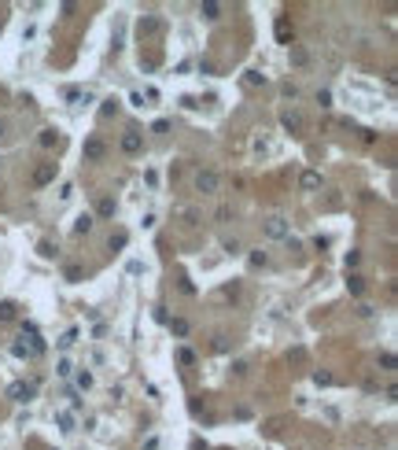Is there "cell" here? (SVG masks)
I'll return each instance as SVG.
<instances>
[{
    "instance_id": "cell-1",
    "label": "cell",
    "mask_w": 398,
    "mask_h": 450,
    "mask_svg": "<svg viewBox=\"0 0 398 450\" xmlns=\"http://www.w3.org/2000/svg\"><path fill=\"white\" fill-rule=\"evenodd\" d=\"M217 185H221V177H217L214 170H199V174H196V189L203 192V196H214Z\"/></svg>"
},
{
    "instance_id": "cell-2",
    "label": "cell",
    "mask_w": 398,
    "mask_h": 450,
    "mask_svg": "<svg viewBox=\"0 0 398 450\" xmlns=\"http://www.w3.org/2000/svg\"><path fill=\"white\" fill-rule=\"evenodd\" d=\"M81 155H85V163H100V159L107 155V144H103L100 137H89V140H85V148H81Z\"/></svg>"
},
{
    "instance_id": "cell-3",
    "label": "cell",
    "mask_w": 398,
    "mask_h": 450,
    "mask_svg": "<svg viewBox=\"0 0 398 450\" xmlns=\"http://www.w3.org/2000/svg\"><path fill=\"white\" fill-rule=\"evenodd\" d=\"M33 395H37V388H33V384H22V380H15L11 388H7V399H11V402H30Z\"/></svg>"
},
{
    "instance_id": "cell-4",
    "label": "cell",
    "mask_w": 398,
    "mask_h": 450,
    "mask_svg": "<svg viewBox=\"0 0 398 450\" xmlns=\"http://www.w3.org/2000/svg\"><path fill=\"white\" fill-rule=\"evenodd\" d=\"M265 236H273V240H288V222H284L280 214L265 218Z\"/></svg>"
},
{
    "instance_id": "cell-5",
    "label": "cell",
    "mask_w": 398,
    "mask_h": 450,
    "mask_svg": "<svg viewBox=\"0 0 398 450\" xmlns=\"http://www.w3.org/2000/svg\"><path fill=\"white\" fill-rule=\"evenodd\" d=\"M140 148H144V137H140L137 129H126V133H122V152H126V155H137Z\"/></svg>"
},
{
    "instance_id": "cell-6",
    "label": "cell",
    "mask_w": 398,
    "mask_h": 450,
    "mask_svg": "<svg viewBox=\"0 0 398 450\" xmlns=\"http://www.w3.org/2000/svg\"><path fill=\"white\" fill-rule=\"evenodd\" d=\"M299 185H302V192H317L321 185H325V177H321L317 170H302L299 174Z\"/></svg>"
},
{
    "instance_id": "cell-7",
    "label": "cell",
    "mask_w": 398,
    "mask_h": 450,
    "mask_svg": "<svg viewBox=\"0 0 398 450\" xmlns=\"http://www.w3.org/2000/svg\"><path fill=\"white\" fill-rule=\"evenodd\" d=\"M55 181V163H41L33 170V185H52Z\"/></svg>"
},
{
    "instance_id": "cell-8",
    "label": "cell",
    "mask_w": 398,
    "mask_h": 450,
    "mask_svg": "<svg viewBox=\"0 0 398 450\" xmlns=\"http://www.w3.org/2000/svg\"><path fill=\"white\" fill-rule=\"evenodd\" d=\"M137 30H140V37H148V33H159V30H163V22H159L155 15H144V18L137 22Z\"/></svg>"
},
{
    "instance_id": "cell-9",
    "label": "cell",
    "mask_w": 398,
    "mask_h": 450,
    "mask_svg": "<svg viewBox=\"0 0 398 450\" xmlns=\"http://www.w3.org/2000/svg\"><path fill=\"white\" fill-rule=\"evenodd\" d=\"M166 325H170V332H174V336H177V340H185V336H188V332H192V325H188V321H185V317H174V321H166Z\"/></svg>"
},
{
    "instance_id": "cell-10",
    "label": "cell",
    "mask_w": 398,
    "mask_h": 450,
    "mask_svg": "<svg viewBox=\"0 0 398 450\" xmlns=\"http://www.w3.org/2000/svg\"><path fill=\"white\" fill-rule=\"evenodd\" d=\"M280 122H284V129H291V133H295V129H302V115H299V111H284Z\"/></svg>"
},
{
    "instance_id": "cell-11",
    "label": "cell",
    "mask_w": 398,
    "mask_h": 450,
    "mask_svg": "<svg viewBox=\"0 0 398 450\" xmlns=\"http://www.w3.org/2000/svg\"><path fill=\"white\" fill-rule=\"evenodd\" d=\"M199 15H203L206 22H214V18L221 15V4H214V0H206V4H199Z\"/></svg>"
},
{
    "instance_id": "cell-12",
    "label": "cell",
    "mask_w": 398,
    "mask_h": 450,
    "mask_svg": "<svg viewBox=\"0 0 398 450\" xmlns=\"http://www.w3.org/2000/svg\"><path fill=\"white\" fill-rule=\"evenodd\" d=\"M115 211H118V203L111 200V196H103L100 207H96V214H100V218H115Z\"/></svg>"
},
{
    "instance_id": "cell-13",
    "label": "cell",
    "mask_w": 398,
    "mask_h": 450,
    "mask_svg": "<svg viewBox=\"0 0 398 450\" xmlns=\"http://www.w3.org/2000/svg\"><path fill=\"white\" fill-rule=\"evenodd\" d=\"M37 255H41V258H59V247H55L52 240H41V243H37Z\"/></svg>"
},
{
    "instance_id": "cell-14",
    "label": "cell",
    "mask_w": 398,
    "mask_h": 450,
    "mask_svg": "<svg viewBox=\"0 0 398 450\" xmlns=\"http://www.w3.org/2000/svg\"><path fill=\"white\" fill-rule=\"evenodd\" d=\"M15 314H18V306L11 299H4V303H0V321H15Z\"/></svg>"
},
{
    "instance_id": "cell-15",
    "label": "cell",
    "mask_w": 398,
    "mask_h": 450,
    "mask_svg": "<svg viewBox=\"0 0 398 450\" xmlns=\"http://www.w3.org/2000/svg\"><path fill=\"white\" fill-rule=\"evenodd\" d=\"M291 63H295V67H306V63H310V52L299 48V44H291Z\"/></svg>"
},
{
    "instance_id": "cell-16",
    "label": "cell",
    "mask_w": 398,
    "mask_h": 450,
    "mask_svg": "<svg viewBox=\"0 0 398 450\" xmlns=\"http://www.w3.org/2000/svg\"><path fill=\"white\" fill-rule=\"evenodd\" d=\"M92 222H96L92 214H78V222H74V232H78V236H81V232H89V229H92Z\"/></svg>"
},
{
    "instance_id": "cell-17",
    "label": "cell",
    "mask_w": 398,
    "mask_h": 450,
    "mask_svg": "<svg viewBox=\"0 0 398 450\" xmlns=\"http://www.w3.org/2000/svg\"><path fill=\"white\" fill-rule=\"evenodd\" d=\"M41 144L44 148H55V144H59V133H55V129H41Z\"/></svg>"
},
{
    "instance_id": "cell-18",
    "label": "cell",
    "mask_w": 398,
    "mask_h": 450,
    "mask_svg": "<svg viewBox=\"0 0 398 450\" xmlns=\"http://www.w3.org/2000/svg\"><path fill=\"white\" fill-rule=\"evenodd\" d=\"M74 384H78L81 391H89V388H92V373H89V369H81L78 377H74Z\"/></svg>"
},
{
    "instance_id": "cell-19",
    "label": "cell",
    "mask_w": 398,
    "mask_h": 450,
    "mask_svg": "<svg viewBox=\"0 0 398 450\" xmlns=\"http://www.w3.org/2000/svg\"><path fill=\"white\" fill-rule=\"evenodd\" d=\"M247 262H251L254 269H258V266H265V262H269V255H265V251L258 247V251H251V255H247Z\"/></svg>"
},
{
    "instance_id": "cell-20",
    "label": "cell",
    "mask_w": 398,
    "mask_h": 450,
    "mask_svg": "<svg viewBox=\"0 0 398 450\" xmlns=\"http://www.w3.org/2000/svg\"><path fill=\"white\" fill-rule=\"evenodd\" d=\"M63 277L70 280V284H78V280L85 277V269H81V266H66V273H63Z\"/></svg>"
},
{
    "instance_id": "cell-21",
    "label": "cell",
    "mask_w": 398,
    "mask_h": 450,
    "mask_svg": "<svg viewBox=\"0 0 398 450\" xmlns=\"http://www.w3.org/2000/svg\"><path fill=\"white\" fill-rule=\"evenodd\" d=\"M314 384H317V388H328V384H332V373H325V369H314Z\"/></svg>"
},
{
    "instance_id": "cell-22",
    "label": "cell",
    "mask_w": 398,
    "mask_h": 450,
    "mask_svg": "<svg viewBox=\"0 0 398 450\" xmlns=\"http://www.w3.org/2000/svg\"><path fill=\"white\" fill-rule=\"evenodd\" d=\"M115 111H118V100H115V96H107V100H103V107H100V115L107 118V115H115Z\"/></svg>"
},
{
    "instance_id": "cell-23",
    "label": "cell",
    "mask_w": 398,
    "mask_h": 450,
    "mask_svg": "<svg viewBox=\"0 0 398 450\" xmlns=\"http://www.w3.org/2000/svg\"><path fill=\"white\" fill-rule=\"evenodd\" d=\"M347 288H350L354 295H362V292H365V280H362V277H347Z\"/></svg>"
},
{
    "instance_id": "cell-24",
    "label": "cell",
    "mask_w": 398,
    "mask_h": 450,
    "mask_svg": "<svg viewBox=\"0 0 398 450\" xmlns=\"http://www.w3.org/2000/svg\"><path fill=\"white\" fill-rule=\"evenodd\" d=\"M126 243H129V236H126V232H115V236H111V251H122Z\"/></svg>"
},
{
    "instance_id": "cell-25",
    "label": "cell",
    "mask_w": 398,
    "mask_h": 450,
    "mask_svg": "<svg viewBox=\"0 0 398 450\" xmlns=\"http://www.w3.org/2000/svg\"><path fill=\"white\" fill-rule=\"evenodd\" d=\"M55 421H59L63 432H74V417H70V414H55Z\"/></svg>"
},
{
    "instance_id": "cell-26",
    "label": "cell",
    "mask_w": 398,
    "mask_h": 450,
    "mask_svg": "<svg viewBox=\"0 0 398 450\" xmlns=\"http://www.w3.org/2000/svg\"><path fill=\"white\" fill-rule=\"evenodd\" d=\"M247 85H265V74L262 70H247Z\"/></svg>"
},
{
    "instance_id": "cell-27",
    "label": "cell",
    "mask_w": 398,
    "mask_h": 450,
    "mask_svg": "<svg viewBox=\"0 0 398 450\" xmlns=\"http://www.w3.org/2000/svg\"><path fill=\"white\" fill-rule=\"evenodd\" d=\"M177 362H181V365H192V362H196V354L188 351V347H181V351H177Z\"/></svg>"
},
{
    "instance_id": "cell-28",
    "label": "cell",
    "mask_w": 398,
    "mask_h": 450,
    "mask_svg": "<svg viewBox=\"0 0 398 450\" xmlns=\"http://www.w3.org/2000/svg\"><path fill=\"white\" fill-rule=\"evenodd\" d=\"M74 340H78V329H70V332H63V340H55V343H59V347H63V351H66V347H70Z\"/></svg>"
},
{
    "instance_id": "cell-29",
    "label": "cell",
    "mask_w": 398,
    "mask_h": 450,
    "mask_svg": "<svg viewBox=\"0 0 398 450\" xmlns=\"http://www.w3.org/2000/svg\"><path fill=\"white\" fill-rule=\"evenodd\" d=\"M343 262H347V269H350V266H358V262H362V251H347V258H343Z\"/></svg>"
},
{
    "instance_id": "cell-30",
    "label": "cell",
    "mask_w": 398,
    "mask_h": 450,
    "mask_svg": "<svg viewBox=\"0 0 398 450\" xmlns=\"http://www.w3.org/2000/svg\"><path fill=\"white\" fill-rule=\"evenodd\" d=\"M317 104H321V107H332V92H328V89L317 92Z\"/></svg>"
},
{
    "instance_id": "cell-31",
    "label": "cell",
    "mask_w": 398,
    "mask_h": 450,
    "mask_svg": "<svg viewBox=\"0 0 398 450\" xmlns=\"http://www.w3.org/2000/svg\"><path fill=\"white\" fill-rule=\"evenodd\" d=\"M380 362H384V369H395V354H391V351H384Z\"/></svg>"
},
{
    "instance_id": "cell-32",
    "label": "cell",
    "mask_w": 398,
    "mask_h": 450,
    "mask_svg": "<svg viewBox=\"0 0 398 450\" xmlns=\"http://www.w3.org/2000/svg\"><path fill=\"white\" fill-rule=\"evenodd\" d=\"M55 373H59V377H70V373H74V365H70V362L63 358V362H59V369H55Z\"/></svg>"
},
{
    "instance_id": "cell-33",
    "label": "cell",
    "mask_w": 398,
    "mask_h": 450,
    "mask_svg": "<svg viewBox=\"0 0 398 450\" xmlns=\"http://www.w3.org/2000/svg\"><path fill=\"white\" fill-rule=\"evenodd\" d=\"M225 251H229V255H240V240H225Z\"/></svg>"
},
{
    "instance_id": "cell-34",
    "label": "cell",
    "mask_w": 398,
    "mask_h": 450,
    "mask_svg": "<svg viewBox=\"0 0 398 450\" xmlns=\"http://www.w3.org/2000/svg\"><path fill=\"white\" fill-rule=\"evenodd\" d=\"M11 354H15V358H30V351H26L22 343H15V347H11Z\"/></svg>"
},
{
    "instance_id": "cell-35",
    "label": "cell",
    "mask_w": 398,
    "mask_h": 450,
    "mask_svg": "<svg viewBox=\"0 0 398 450\" xmlns=\"http://www.w3.org/2000/svg\"><path fill=\"white\" fill-rule=\"evenodd\" d=\"M277 37H280V41H288V22H284V18L277 22Z\"/></svg>"
},
{
    "instance_id": "cell-36",
    "label": "cell",
    "mask_w": 398,
    "mask_h": 450,
    "mask_svg": "<svg viewBox=\"0 0 398 450\" xmlns=\"http://www.w3.org/2000/svg\"><path fill=\"white\" fill-rule=\"evenodd\" d=\"M144 450H159V439H155V436H151V439H148V443H144Z\"/></svg>"
},
{
    "instance_id": "cell-37",
    "label": "cell",
    "mask_w": 398,
    "mask_h": 450,
    "mask_svg": "<svg viewBox=\"0 0 398 450\" xmlns=\"http://www.w3.org/2000/svg\"><path fill=\"white\" fill-rule=\"evenodd\" d=\"M0 137H4V122H0Z\"/></svg>"
},
{
    "instance_id": "cell-38",
    "label": "cell",
    "mask_w": 398,
    "mask_h": 450,
    "mask_svg": "<svg viewBox=\"0 0 398 450\" xmlns=\"http://www.w3.org/2000/svg\"><path fill=\"white\" fill-rule=\"evenodd\" d=\"M0 30H4V22H0Z\"/></svg>"
}]
</instances>
